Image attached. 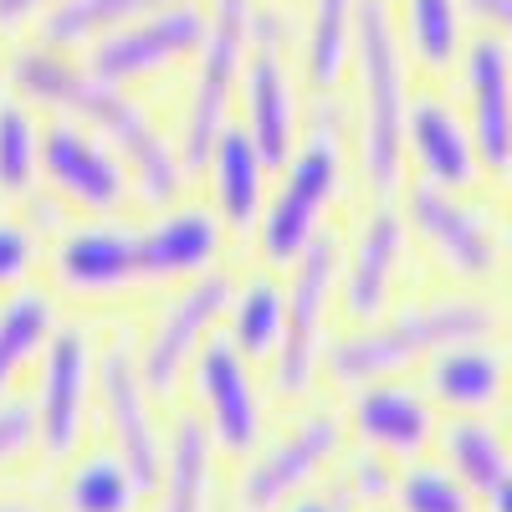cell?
I'll return each mask as SVG.
<instances>
[{
	"label": "cell",
	"instance_id": "cell-1",
	"mask_svg": "<svg viewBox=\"0 0 512 512\" xmlns=\"http://www.w3.org/2000/svg\"><path fill=\"white\" fill-rule=\"evenodd\" d=\"M11 77L16 88L36 103H52L62 113H77L88 118L98 134H108L128 164L139 169V185H144V200H169L180 190V159L175 149L164 144V134L139 113V103H128L118 93V82H103L98 72H77L72 62L52 57V52H21L11 62Z\"/></svg>",
	"mask_w": 512,
	"mask_h": 512
},
{
	"label": "cell",
	"instance_id": "cell-2",
	"mask_svg": "<svg viewBox=\"0 0 512 512\" xmlns=\"http://www.w3.org/2000/svg\"><path fill=\"white\" fill-rule=\"evenodd\" d=\"M354 52L364 82V175L379 195H395L405 159V62L384 0H359L354 11Z\"/></svg>",
	"mask_w": 512,
	"mask_h": 512
},
{
	"label": "cell",
	"instance_id": "cell-3",
	"mask_svg": "<svg viewBox=\"0 0 512 512\" xmlns=\"http://www.w3.org/2000/svg\"><path fill=\"white\" fill-rule=\"evenodd\" d=\"M492 328V313L482 303H466V297H446V303H425L410 308L400 323L374 328L359 338H344L338 349H328V369L344 384H369L379 374H390L431 349H451V344H472Z\"/></svg>",
	"mask_w": 512,
	"mask_h": 512
},
{
	"label": "cell",
	"instance_id": "cell-4",
	"mask_svg": "<svg viewBox=\"0 0 512 512\" xmlns=\"http://www.w3.org/2000/svg\"><path fill=\"white\" fill-rule=\"evenodd\" d=\"M251 11L256 0H210V26L200 41V77H195V98L185 118V169H200L221 139L226 103L236 93V72L251 41Z\"/></svg>",
	"mask_w": 512,
	"mask_h": 512
},
{
	"label": "cell",
	"instance_id": "cell-5",
	"mask_svg": "<svg viewBox=\"0 0 512 512\" xmlns=\"http://www.w3.org/2000/svg\"><path fill=\"white\" fill-rule=\"evenodd\" d=\"M333 190H338V139H333L328 113H318L303 154L292 159L282 195L272 200L267 221H262V251L272 262H297V251L313 241L318 210L333 200Z\"/></svg>",
	"mask_w": 512,
	"mask_h": 512
},
{
	"label": "cell",
	"instance_id": "cell-6",
	"mask_svg": "<svg viewBox=\"0 0 512 512\" xmlns=\"http://www.w3.org/2000/svg\"><path fill=\"white\" fill-rule=\"evenodd\" d=\"M210 26V11H200L195 0H175L164 11H149L139 21H128L108 36H98L93 47V72L103 82H128V77H149L169 62H180L190 52H200Z\"/></svg>",
	"mask_w": 512,
	"mask_h": 512
},
{
	"label": "cell",
	"instance_id": "cell-7",
	"mask_svg": "<svg viewBox=\"0 0 512 512\" xmlns=\"http://www.w3.org/2000/svg\"><path fill=\"white\" fill-rule=\"evenodd\" d=\"M333 272H338V246L328 236H313L297 251V277H292V292H287V323H282V338H277V390L282 395H303L308 379H313Z\"/></svg>",
	"mask_w": 512,
	"mask_h": 512
},
{
	"label": "cell",
	"instance_id": "cell-8",
	"mask_svg": "<svg viewBox=\"0 0 512 512\" xmlns=\"http://www.w3.org/2000/svg\"><path fill=\"white\" fill-rule=\"evenodd\" d=\"M282 16L277 11H251V72H246V123L251 144L262 149L267 164H287L297 113H292V82L282 67Z\"/></svg>",
	"mask_w": 512,
	"mask_h": 512
},
{
	"label": "cell",
	"instance_id": "cell-9",
	"mask_svg": "<svg viewBox=\"0 0 512 512\" xmlns=\"http://www.w3.org/2000/svg\"><path fill=\"white\" fill-rule=\"evenodd\" d=\"M466 88H472V144L497 175L512 169V57L497 36L466 47Z\"/></svg>",
	"mask_w": 512,
	"mask_h": 512
},
{
	"label": "cell",
	"instance_id": "cell-10",
	"mask_svg": "<svg viewBox=\"0 0 512 512\" xmlns=\"http://www.w3.org/2000/svg\"><path fill=\"white\" fill-rule=\"evenodd\" d=\"M231 308V282L221 272H210L200 277L175 308H169L149 338V349H144V364H139V379H144V390H169L180 374V364L195 354V344L205 338V328L216 323L221 313Z\"/></svg>",
	"mask_w": 512,
	"mask_h": 512
},
{
	"label": "cell",
	"instance_id": "cell-11",
	"mask_svg": "<svg viewBox=\"0 0 512 512\" xmlns=\"http://www.w3.org/2000/svg\"><path fill=\"white\" fill-rule=\"evenodd\" d=\"M98 384H103V405H108V420H113L118 461L128 466V477L139 482V492L159 487V436H154V420H149V405H144L139 369L118 349H108L103 369H98Z\"/></svg>",
	"mask_w": 512,
	"mask_h": 512
},
{
	"label": "cell",
	"instance_id": "cell-12",
	"mask_svg": "<svg viewBox=\"0 0 512 512\" xmlns=\"http://www.w3.org/2000/svg\"><path fill=\"white\" fill-rule=\"evenodd\" d=\"M338 436H344V431H338L333 415H318V420H308V425H297V436H287L282 446H272V451L246 472V482H241V507H246V512H272V507H282L287 492L303 487L318 466L338 451Z\"/></svg>",
	"mask_w": 512,
	"mask_h": 512
},
{
	"label": "cell",
	"instance_id": "cell-13",
	"mask_svg": "<svg viewBox=\"0 0 512 512\" xmlns=\"http://www.w3.org/2000/svg\"><path fill=\"white\" fill-rule=\"evenodd\" d=\"M410 221L451 262V272L487 277L497 267V241L482 226V216H477V210H466V205H456L441 185H420L410 195Z\"/></svg>",
	"mask_w": 512,
	"mask_h": 512
},
{
	"label": "cell",
	"instance_id": "cell-14",
	"mask_svg": "<svg viewBox=\"0 0 512 512\" xmlns=\"http://www.w3.org/2000/svg\"><path fill=\"white\" fill-rule=\"evenodd\" d=\"M195 390L210 410V425H216V441L226 451H246L256 441V390L246 379V364H241V349L216 338L205 344L200 364H195Z\"/></svg>",
	"mask_w": 512,
	"mask_h": 512
},
{
	"label": "cell",
	"instance_id": "cell-15",
	"mask_svg": "<svg viewBox=\"0 0 512 512\" xmlns=\"http://www.w3.org/2000/svg\"><path fill=\"white\" fill-rule=\"evenodd\" d=\"M88 344L82 333H57L47 349V374H41V446L47 456H67L77 446L82 400H88Z\"/></svg>",
	"mask_w": 512,
	"mask_h": 512
},
{
	"label": "cell",
	"instance_id": "cell-16",
	"mask_svg": "<svg viewBox=\"0 0 512 512\" xmlns=\"http://www.w3.org/2000/svg\"><path fill=\"white\" fill-rule=\"evenodd\" d=\"M57 277L77 292H108V287H128L144 282V262H139V236L123 226H93L62 241L57 251Z\"/></svg>",
	"mask_w": 512,
	"mask_h": 512
},
{
	"label": "cell",
	"instance_id": "cell-17",
	"mask_svg": "<svg viewBox=\"0 0 512 512\" xmlns=\"http://www.w3.org/2000/svg\"><path fill=\"white\" fill-rule=\"evenodd\" d=\"M41 154H47V175L52 185L77 200V205H88V210H113L123 200V175H118V164L88 139V134H77L72 123H57L47 144H41Z\"/></svg>",
	"mask_w": 512,
	"mask_h": 512
},
{
	"label": "cell",
	"instance_id": "cell-18",
	"mask_svg": "<svg viewBox=\"0 0 512 512\" xmlns=\"http://www.w3.org/2000/svg\"><path fill=\"white\" fill-rule=\"evenodd\" d=\"M405 134L415 144V159L425 164V175H431V185L461 190L477 180V144L466 139V128L436 98L415 103V113L405 118Z\"/></svg>",
	"mask_w": 512,
	"mask_h": 512
},
{
	"label": "cell",
	"instance_id": "cell-19",
	"mask_svg": "<svg viewBox=\"0 0 512 512\" xmlns=\"http://www.w3.org/2000/svg\"><path fill=\"white\" fill-rule=\"evenodd\" d=\"M400 246H405V226H400L395 210L369 216V226L354 246L349 277H344V308L354 318H379L384 292H390V277H395V262H400Z\"/></svg>",
	"mask_w": 512,
	"mask_h": 512
},
{
	"label": "cell",
	"instance_id": "cell-20",
	"mask_svg": "<svg viewBox=\"0 0 512 512\" xmlns=\"http://www.w3.org/2000/svg\"><path fill=\"white\" fill-rule=\"evenodd\" d=\"M221 246V226L200 216V210H180V216H164L159 226L139 231V262L144 277H185L200 272Z\"/></svg>",
	"mask_w": 512,
	"mask_h": 512
},
{
	"label": "cell",
	"instance_id": "cell-21",
	"mask_svg": "<svg viewBox=\"0 0 512 512\" xmlns=\"http://www.w3.org/2000/svg\"><path fill=\"white\" fill-rule=\"evenodd\" d=\"M354 425L364 441H374L384 451H420L425 436H431V410H425L420 395L400 390V384H379V390L359 395Z\"/></svg>",
	"mask_w": 512,
	"mask_h": 512
},
{
	"label": "cell",
	"instance_id": "cell-22",
	"mask_svg": "<svg viewBox=\"0 0 512 512\" xmlns=\"http://www.w3.org/2000/svg\"><path fill=\"white\" fill-rule=\"evenodd\" d=\"M164 6H175V0H57L41 21V36H47V47H77V41H98Z\"/></svg>",
	"mask_w": 512,
	"mask_h": 512
},
{
	"label": "cell",
	"instance_id": "cell-23",
	"mask_svg": "<svg viewBox=\"0 0 512 512\" xmlns=\"http://www.w3.org/2000/svg\"><path fill=\"white\" fill-rule=\"evenodd\" d=\"M216 195H221V210L231 226H246L262 205V149L251 144L246 128H221L216 139Z\"/></svg>",
	"mask_w": 512,
	"mask_h": 512
},
{
	"label": "cell",
	"instance_id": "cell-24",
	"mask_svg": "<svg viewBox=\"0 0 512 512\" xmlns=\"http://www.w3.org/2000/svg\"><path fill=\"white\" fill-rule=\"evenodd\" d=\"M205 492H210V441H205V425L185 415L175 425V446H169L159 512H205Z\"/></svg>",
	"mask_w": 512,
	"mask_h": 512
},
{
	"label": "cell",
	"instance_id": "cell-25",
	"mask_svg": "<svg viewBox=\"0 0 512 512\" xmlns=\"http://www.w3.org/2000/svg\"><path fill=\"white\" fill-rule=\"evenodd\" d=\"M436 395L446 400V405H461V410H482V405H492L497 400V390H502V364L487 354V349H477V338L472 344H451V354H441L436 359Z\"/></svg>",
	"mask_w": 512,
	"mask_h": 512
},
{
	"label": "cell",
	"instance_id": "cell-26",
	"mask_svg": "<svg viewBox=\"0 0 512 512\" xmlns=\"http://www.w3.org/2000/svg\"><path fill=\"white\" fill-rule=\"evenodd\" d=\"M47 333H52V303L41 292H16L0 308V395L16 379V369L47 344Z\"/></svg>",
	"mask_w": 512,
	"mask_h": 512
},
{
	"label": "cell",
	"instance_id": "cell-27",
	"mask_svg": "<svg viewBox=\"0 0 512 512\" xmlns=\"http://www.w3.org/2000/svg\"><path fill=\"white\" fill-rule=\"evenodd\" d=\"M354 11L359 0H313V21H308V77L313 88L338 82L349 62V41H354Z\"/></svg>",
	"mask_w": 512,
	"mask_h": 512
},
{
	"label": "cell",
	"instance_id": "cell-28",
	"mask_svg": "<svg viewBox=\"0 0 512 512\" xmlns=\"http://www.w3.org/2000/svg\"><path fill=\"white\" fill-rule=\"evenodd\" d=\"M405 31L425 67H451L461 47V0H405Z\"/></svg>",
	"mask_w": 512,
	"mask_h": 512
},
{
	"label": "cell",
	"instance_id": "cell-29",
	"mask_svg": "<svg viewBox=\"0 0 512 512\" xmlns=\"http://www.w3.org/2000/svg\"><path fill=\"white\" fill-rule=\"evenodd\" d=\"M446 451H451V466H456V472L472 482L477 492H492V487L512 472L502 441L492 436V425H482V420H461V425H451Z\"/></svg>",
	"mask_w": 512,
	"mask_h": 512
},
{
	"label": "cell",
	"instance_id": "cell-30",
	"mask_svg": "<svg viewBox=\"0 0 512 512\" xmlns=\"http://www.w3.org/2000/svg\"><path fill=\"white\" fill-rule=\"evenodd\" d=\"M139 482L128 477V466L113 456H98L88 466H77L67 482V507L72 512H128L134 507Z\"/></svg>",
	"mask_w": 512,
	"mask_h": 512
},
{
	"label": "cell",
	"instance_id": "cell-31",
	"mask_svg": "<svg viewBox=\"0 0 512 512\" xmlns=\"http://www.w3.org/2000/svg\"><path fill=\"white\" fill-rule=\"evenodd\" d=\"M231 323H236V344L246 354H272L287 323V297L272 282H251L231 303Z\"/></svg>",
	"mask_w": 512,
	"mask_h": 512
},
{
	"label": "cell",
	"instance_id": "cell-32",
	"mask_svg": "<svg viewBox=\"0 0 512 512\" xmlns=\"http://www.w3.org/2000/svg\"><path fill=\"white\" fill-rule=\"evenodd\" d=\"M36 169V128L21 103H0V190L26 195Z\"/></svg>",
	"mask_w": 512,
	"mask_h": 512
},
{
	"label": "cell",
	"instance_id": "cell-33",
	"mask_svg": "<svg viewBox=\"0 0 512 512\" xmlns=\"http://www.w3.org/2000/svg\"><path fill=\"white\" fill-rule=\"evenodd\" d=\"M400 502H405V512H472L466 492L446 472H436V466H415L400 482Z\"/></svg>",
	"mask_w": 512,
	"mask_h": 512
},
{
	"label": "cell",
	"instance_id": "cell-34",
	"mask_svg": "<svg viewBox=\"0 0 512 512\" xmlns=\"http://www.w3.org/2000/svg\"><path fill=\"white\" fill-rule=\"evenodd\" d=\"M41 436V420L31 405H0V461H11Z\"/></svg>",
	"mask_w": 512,
	"mask_h": 512
},
{
	"label": "cell",
	"instance_id": "cell-35",
	"mask_svg": "<svg viewBox=\"0 0 512 512\" xmlns=\"http://www.w3.org/2000/svg\"><path fill=\"white\" fill-rule=\"evenodd\" d=\"M31 262V236L11 221H0V282H16Z\"/></svg>",
	"mask_w": 512,
	"mask_h": 512
},
{
	"label": "cell",
	"instance_id": "cell-36",
	"mask_svg": "<svg viewBox=\"0 0 512 512\" xmlns=\"http://www.w3.org/2000/svg\"><path fill=\"white\" fill-rule=\"evenodd\" d=\"M349 497H384L390 492V472H384V461H359L354 466V487H344Z\"/></svg>",
	"mask_w": 512,
	"mask_h": 512
},
{
	"label": "cell",
	"instance_id": "cell-37",
	"mask_svg": "<svg viewBox=\"0 0 512 512\" xmlns=\"http://www.w3.org/2000/svg\"><path fill=\"white\" fill-rule=\"evenodd\" d=\"M466 11L482 16V21H492L497 31L512 36V0H466Z\"/></svg>",
	"mask_w": 512,
	"mask_h": 512
},
{
	"label": "cell",
	"instance_id": "cell-38",
	"mask_svg": "<svg viewBox=\"0 0 512 512\" xmlns=\"http://www.w3.org/2000/svg\"><path fill=\"white\" fill-rule=\"evenodd\" d=\"M41 6H52V0H0V31H16V26L31 21Z\"/></svg>",
	"mask_w": 512,
	"mask_h": 512
},
{
	"label": "cell",
	"instance_id": "cell-39",
	"mask_svg": "<svg viewBox=\"0 0 512 512\" xmlns=\"http://www.w3.org/2000/svg\"><path fill=\"white\" fill-rule=\"evenodd\" d=\"M349 502H354L349 492H333V502H323V497H313V502H297L292 512H344Z\"/></svg>",
	"mask_w": 512,
	"mask_h": 512
},
{
	"label": "cell",
	"instance_id": "cell-40",
	"mask_svg": "<svg viewBox=\"0 0 512 512\" xmlns=\"http://www.w3.org/2000/svg\"><path fill=\"white\" fill-rule=\"evenodd\" d=\"M487 497H492V512H512V472H507V477H502Z\"/></svg>",
	"mask_w": 512,
	"mask_h": 512
},
{
	"label": "cell",
	"instance_id": "cell-41",
	"mask_svg": "<svg viewBox=\"0 0 512 512\" xmlns=\"http://www.w3.org/2000/svg\"><path fill=\"white\" fill-rule=\"evenodd\" d=\"M0 512H31V507H21V502H0Z\"/></svg>",
	"mask_w": 512,
	"mask_h": 512
}]
</instances>
